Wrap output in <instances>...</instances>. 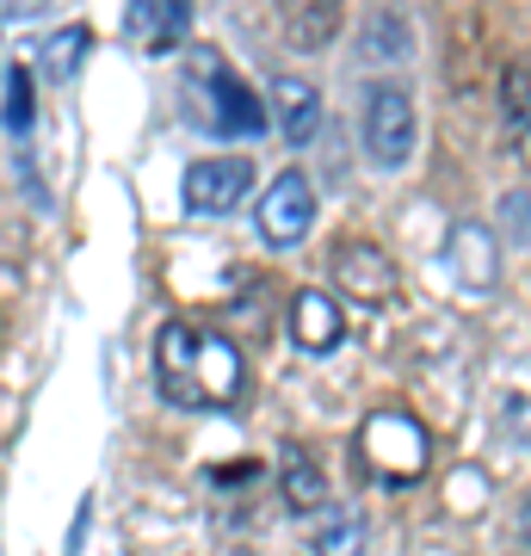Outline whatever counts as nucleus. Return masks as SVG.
Instances as JSON below:
<instances>
[{
	"label": "nucleus",
	"mask_w": 531,
	"mask_h": 556,
	"mask_svg": "<svg viewBox=\"0 0 531 556\" xmlns=\"http://www.w3.org/2000/svg\"><path fill=\"white\" fill-rule=\"evenodd\" d=\"M87 43H93L87 25H68V31H56V38H43V68H50V75H75L80 56H87Z\"/></svg>",
	"instance_id": "obj_16"
},
{
	"label": "nucleus",
	"mask_w": 531,
	"mask_h": 556,
	"mask_svg": "<svg viewBox=\"0 0 531 556\" xmlns=\"http://www.w3.org/2000/svg\"><path fill=\"white\" fill-rule=\"evenodd\" d=\"M167 25H174V43L186 38V25H192V0H167Z\"/></svg>",
	"instance_id": "obj_21"
},
{
	"label": "nucleus",
	"mask_w": 531,
	"mask_h": 556,
	"mask_svg": "<svg viewBox=\"0 0 531 556\" xmlns=\"http://www.w3.org/2000/svg\"><path fill=\"white\" fill-rule=\"evenodd\" d=\"M273 112H278V137L291 142V149H303V142H315V130H321V87H309V80H296V75H278L273 80Z\"/></svg>",
	"instance_id": "obj_9"
},
{
	"label": "nucleus",
	"mask_w": 531,
	"mask_h": 556,
	"mask_svg": "<svg viewBox=\"0 0 531 556\" xmlns=\"http://www.w3.org/2000/svg\"><path fill=\"white\" fill-rule=\"evenodd\" d=\"M334 285H340L353 303H390L395 285H402V273H395V260L383 254L377 241L346 236V241L334 248Z\"/></svg>",
	"instance_id": "obj_7"
},
{
	"label": "nucleus",
	"mask_w": 531,
	"mask_h": 556,
	"mask_svg": "<svg viewBox=\"0 0 531 556\" xmlns=\"http://www.w3.org/2000/svg\"><path fill=\"white\" fill-rule=\"evenodd\" d=\"M192 80H204V93H211V105H204V124H211V130H223V137H260V130H266L260 100L229 75V62H223L217 50H198L192 56Z\"/></svg>",
	"instance_id": "obj_4"
},
{
	"label": "nucleus",
	"mask_w": 531,
	"mask_h": 556,
	"mask_svg": "<svg viewBox=\"0 0 531 556\" xmlns=\"http://www.w3.org/2000/svg\"><path fill=\"white\" fill-rule=\"evenodd\" d=\"M309 223H315V186L303 167H285L260 192V236L273 241V248H296V241L309 236Z\"/></svg>",
	"instance_id": "obj_5"
},
{
	"label": "nucleus",
	"mask_w": 531,
	"mask_h": 556,
	"mask_svg": "<svg viewBox=\"0 0 531 556\" xmlns=\"http://www.w3.org/2000/svg\"><path fill=\"white\" fill-rule=\"evenodd\" d=\"M7 130L13 137L31 130V75L25 68H7Z\"/></svg>",
	"instance_id": "obj_18"
},
{
	"label": "nucleus",
	"mask_w": 531,
	"mask_h": 556,
	"mask_svg": "<svg viewBox=\"0 0 531 556\" xmlns=\"http://www.w3.org/2000/svg\"><path fill=\"white\" fill-rule=\"evenodd\" d=\"M155 383L174 408H236L248 371L223 334H204L192 321H167L155 334Z\"/></svg>",
	"instance_id": "obj_1"
},
{
	"label": "nucleus",
	"mask_w": 531,
	"mask_h": 556,
	"mask_svg": "<svg viewBox=\"0 0 531 556\" xmlns=\"http://www.w3.org/2000/svg\"><path fill=\"white\" fill-rule=\"evenodd\" d=\"M340 31V0H285V38L291 50H328Z\"/></svg>",
	"instance_id": "obj_12"
},
{
	"label": "nucleus",
	"mask_w": 531,
	"mask_h": 556,
	"mask_svg": "<svg viewBox=\"0 0 531 556\" xmlns=\"http://www.w3.org/2000/svg\"><path fill=\"white\" fill-rule=\"evenodd\" d=\"M501 433L507 439H519V445H531V390H513L507 402H501Z\"/></svg>",
	"instance_id": "obj_19"
},
{
	"label": "nucleus",
	"mask_w": 531,
	"mask_h": 556,
	"mask_svg": "<svg viewBox=\"0 0 531 556\" xmlns=\"http://www.w3.org/2000/svg\"><path fill=\"white\" fill-rule=\"evenodd\" d=\"M278 489L296 514H315L328 501V482H321V464H315L303 445H278Z\"/></svg>",
	"instance_id": "obj_11"
},
{
	"label": "nucleus",
	"mask_w": 531,
	"mask_h": 556,
	"mask_svg": "<svg viewBox=\"0 0 531 556\" xmlns=\"http://www.w3.org/2000/svg\"><path fill=\"white\" fill-rule=\"evenodd\" d=\"M87 519H93V501H80V507H75V526H68V551H62V556H80V538H87Z\"/></svg>",
	"instance_id": "obj_20"
},
{
	"label": "nucleus",
	"mask_w": 531,
	"mask_h": 556,
	"mask_svg": "<svg viewBox=\"0 0 531 556\" xmlns=\"http://www.w3.org/2000/svg\"><path fill=\"white\" fill-rule=\"evenodd\" d=\"M501 112L513 130H531V62H513L501 75Z\"/></svg>",
	"instance_id": "obj_15"
},
{
	"label": "nucleus",
	"mask_w": 531,
	"mask_h": 556,
	"mask_svg": "<svg viewBox=\"0 0 531 556\" xmlns=\"http://www.w3.org/2000/svg\"><path fill=\"white\" fill-rule=\"evenodd\" d=\"M340 334H346V316H340V303L328 291H296L291 298V340L303 346L309 358L334 353Z\"/></svg>",
	"instance_id": "obj_8"
},
{
	"label": "nucleus",
	"mask_w": 531,
	"mask_h": 556,
	"mask_svg": "<svg viewBox=\"0 0 531 556\" xmlns=\"http://www.w3.org/2000/svg\"><path fill=\"white\" fill-rule=\"evenodd\" d=\"M137 50H174V25H167V0H130V20H124Z\"/></svg>",
	"instance_id": "obj_13"
},
{
	"label": "nucleus",
	"mask_w": 531,
	"mask_h": 556,
	"mask_svg": "<svg viewBox=\"0 0 531 556\" xmlns=\"http://www.w3.org/2000/svg\"><path fill=\"white\" fill-rule=\"evenodd\" d=\"M0 7H7V13H13V20H20V13H38L43 0H0Z\"/></svg>",
	"instance_id": "obj_22"
},
{
	"label": "nucleus",
	"mask_w": 531,
	"mask_h": 556,
	"mask_svg": "<svg viewBox=\"0 0 531 556\" xmlns=\"http://www.w3.org/2000/svg\"><path fill=\"white\" fill-rule=\"evenodd\" d=\"M248 192H254V161H241V155L198 161L186 174V211L192 217H229V211H241Z\"/></svg>",
	"instance_id": "obj_6"
},
{
	"label": "nucleus",
	"mask_w": 531,
	"mask_h": 556,
	"mask_svg": "<svg viewBox=\"0 0 531 556\" xmlns=\"http://www.w3.org/2000/svg\"><path fill=\"white\" fill-rule=\"evenodd\" d=\"M519 526H526V538H531V501H526V514H519Z\"/></svg>",
	"instance_id": "obj_23"
},
{
	"label": "nucleus",
	"mask_w": 531,
	"mask_h": 556,
	"mask_svg": "<svg viewBox=\"0 0 531 556\" xmlns=\"http://www.w3.org/2000/svg\"><path fill=\"white\" fill-rule=\"evenodd\" d=\"M365 56H377V62L408 56V25L395 20V13H377V20H371V43H365Z\"/></svg>",
	"instance_id": "obj_17"
},
{
	"label": "nucleus",
	"mask_w": 531,
	"mask_h": 556,
	"mask_svg": "<svg viewBox=\"0 0 531 556\" xmlns=\"http://www.w3.org/2000/svg\"><path fill=\"white\" fill-rule=\"evenodd\" d=\"M315 556H365V519L334 514L321 532H315Z\"/></svg>",
	"instance_id": "obj_14"
},
{
	"label": "nucleus",
	"mask_w": 531,
	"mask_h": 556,
	"mask_svg": "<svg viewBox=\"0 0 531 556\" xmlns=\"http://www.w3.org/2000/svg\"><path fill=\"white\" fill-rule=\"evenodd\" d=\"M358 452H365V464H371L383 482H414L420 470H427V427H420L414 415L383 408V415L365 420Z\"/></svg>",
	"instance_id": "obj_2"
},
{
	"label": "nucleus",
	"mask_w": 531,
	"mask_h": 556,
	"mask_svg": "<svg viewBox=\"0 0 531 556\" xmlns=\"http://www.w3.org/2000/svg\"><path fill=\"white\" fill-rule=\"evenodd\" d=\"M365 155L377 167H402L414 155V93L402 80H377L365 93Z\"/></svg>",
	"instance_id": "obj_3"
},
{
	"label": "nucleus",
	"mask_w": 531,
	"mask_h": 556,
	"mask_svg": "<svg viewBox=\"0 0 531 556\" xmlns=\"http://www.w3.org/2000/svg\"><path fill=\"white\" fill-rule=\"evenodd\" d=\"M452 273L464 278V291H494V278H501V241L482 229V223H457L452 229Z\"/></svg>",
	"instance_id": "obj_10"
}]
</instances>
